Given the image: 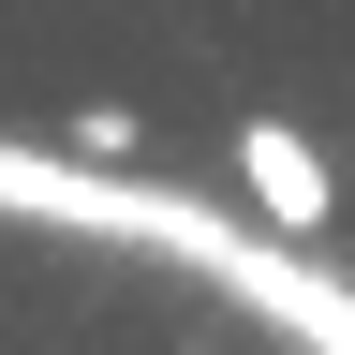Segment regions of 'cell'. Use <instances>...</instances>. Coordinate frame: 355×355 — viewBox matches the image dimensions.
<instances>
[{
  "mask_svg": "<svg viewBox=\"0 0 355 355\" xmlns=\"http://www.w3.org/2000/svg\"><path fill=\"white\" fill-rule=\"evenodd\" d=\"M0 207H30V222H89V237H148V252H178V266H207V282H237L266 326H296L311 355H355V296L326 282V266L237 237L222 207H178V193H148V178H74V163H44V148H0Z\"/></svg>",
  "mask_w": 355,
  "mask_h": 355,
  "instance_id": "1",
  "label": "cell"
},
{
  "mask_svg": "<svg viewBox=\"0 0 355 355\" xmlns=\"http://www.w3.org/2000/svg\"><path fill=\"white\" fill-rule=\"evenodd\" d=\"M237 178H252V207L282 222V237H296V222H326V163H311V133L252 119V133H237Z\"/></svg>",
  "mask_w": 355,
  "mask_h": 355,
  "instance_id": "2",
  "label": "cell"
}]
</instances>
